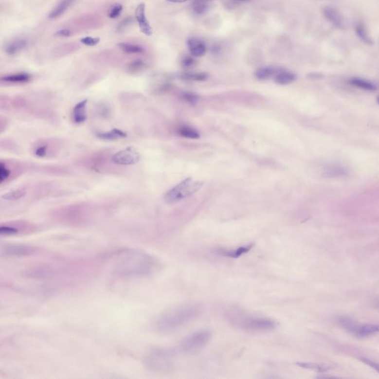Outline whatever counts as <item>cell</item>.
<instances>
[{
	"mask_svg": "<svg viewBox=\"0 0 379 379\" xmlns=\"http://www.w3.org/2000/svg\"><path fill=\"white\" fill-rule=\"evenodd\" d=\"M201 307L197 304H184L164 310L153 322V328L163 334L174 333L199 315Z\"/></svg>",
	"mask_w": 379,
	"mask_h": 379,
	"instance_id": "obj_1",
	"label": "cell"
},
{
	"mask_svg": "<svg viewBox=\"0 0 379 379\" xmlns=\"http://www.w3.org/2000/svg\"><path fill=\"white\" fill-rule=\"evenodd\" d=\"M156 267L154 259L150 255L137 251H129L119 261L117 272L123 276H136L150 274Z\"/></svg>",
	"mask_w": 379,
	"mask_h": 379,
	"instance_id": "obj_2",
	"label": "cell"
},
{
	"mask_svg": "<svg viewBox=\"0 0 379 379\" xmlns=\"http://www.w3.org/2000/svg\"><path fill=\"white\" fill-rule=\"evenodd\" d=\"M231 320L235 326L248 331H271L276 326V324L272 319L242 313H234Z\"/></svg>",
	"mask_w": 379,
	"mask_h": 379,
	"instance_id": "obj_3",
	"label": "cell"
},
{
	"mask_svg": "<svg viewBox=\"0 0 379 379\" xmlns=\"http://www.w3.org/2000/svg\"><path fill=\"white\" fill-rule=\"evenodd\" d=\"M201 185L202 183L199 181H193L191 179H187L170 190L164 196V201L167 204L178 202L194 194Z\"/></svg>",
	"mask_w": 379,
	"mask_h": 379,
	"instance_id": "obj_4",
	"label": "cell"
},
{
	"mask_svg": "<svg viewBox=\"0 0 379 379\" xmlns=\"http://www.w3.org/2000/svg\"><path fill=\"white\" fill-rule=\"evenodd\" d=\"M209 330H202L194 332L184 338L180 343V349L183 353L192 354L204 348L211 339Z\"/></svg>",
	"mask_w": 379,
	"mask_h": 379,
	"instance_id": "obj_5",
	"label": "cell"
},
{
	"mask_svg": "<svg viewBox=\"0 0 379 379\" xmlns=\"http://www.w3.org/2000/svg\"><path fill=\"white\" fill-rule=\"evenodd\" d=\"M171 356L168 350L156 349L151 350L146 356L147 367L153 370H162L171 365Z\"/></svg>",
	"mask_w": 379,
	"mask_h": 379,
	"instance_id": "obj_6",
	"label": "cell"
},
{
	"mask_svg": "<svg viewBox=\"0 0 379 379\" xmlns=\"http://www.w3.org/2000/svg\"><path fill=\"white\" fill-rule=\"evenodd\" d=\"M339 323L347 331L359 338L367 337L379 333V325H358L350 319L344 318L341 319Z\"/></svg>",
	"mask_w": 379,
	"mask_h": 379,
	"instance_id": "obj_7",
	"label": "cell"
},
{
	"mask_svg": "<svg viewBox=\"0 0 379 379\" xmlns=\"http://www.w3.org/2000/svg\"><path fill=\"white\" fill-rule=\"evenodd\" d=\"M140 160V154L134 147H128L113 155L112 161L119 165H131Z\"/></svg>",
	"mask_w": 379,
	"mask_h": 379,
	"instance_id": "obj_8",
	"label": "cell"
},
{
	"mask_svg": "<svg viewBox=\"0 0 379 379\" xmlns=\"http://www.w3.org/2000/svg\"><path fill=\"white\" fill-rule=\"evenodd\" d=\"M36 251V248L27 245H6L2 248V254L6 256H23L34 254Z\"/></svg>",
	"mask_w": 379,
	"mask_h": 379,
	"instance_id": "obj_9",
	"label": "cell"
},
{
	"mask_svg": "<svg viewBox=\"0 0 379 379\" xmlns=\"http://www.w3.org/2000/svg\"><path fill=\"white\" fill-rule=\"evenodd\" d=\"M136 19L137 20L140 31L145 34L146 36H151L153 34L151 26L145 15V5L144 3L140 4L136 9Z\"/></svg>",
	"mask_w": 379,
	"mask_h": 379,
	"instance_id": "obj_10",
	"label": "cell"
},
{
	"mask_svg": "<svg viewBox=\"0 0 379 379\" xmlns=\"http://www.w3.org/2000/svg\"><path fill=\"white\" fill-rule=\"evenodd\" d=\"M323 14L333 26L339 29H343L344 28V22L340 13L331 7H325L323 10Z\"/></svg>",
	"mask_w": 379,
	"mask_h": 379,
	"instance_id": "obj_11",
	"label": "cell"
},
{
	"mask_svg": "<svg viewBox=\"0 0 379 379\" xmlns=\"http://www.w3.org/2000/svg\"><path fill=\"white\" fill-rule=\"evenodd\" d=\"M96 137L99 140H106V141H113V140L123 139L127 136V133L119 129L113 128V130L108 132H97L96 133Z\"/></svg>",
	"mask_w": 379,
	"mask_h": 379,
	"instance_id": "obj_12",
	"label": "cell"
},
{
	"mask_svg": "<svg viewBox=\"0 0 379 379\" xmlns=\"http://www.w3.org/2000/svg\"><path fill=\"white\" fill-rule=\"evenodd\" d=\"M187 45H188L189 49H190L193 56L199 57V56H203L205 54V44L199 39H196V38L189 39Z\"/></svg>",
	"mask_w": 379,
	"mask_h": 379,
	"instance_id": "obj_13",
	"label": "cell"
},
{
	"mask_svg": "<svg viewBox=\"0 0 379 379\" xmlns=\"http://www.w3.org/2000/svg\"><path fill=\"white\" fill-rule=\"evenodd\" d=\"M87 100H83L76 105L73 108V119L76 123H82L86 120L85 108L87 105Z\"/></svg>",
	"mask_w": 379,
	"mask_h": 379,
	"instance_id": "obj_14",
	"label": "cell"
},
{
	"mask_svg": "<svg viewBox=\"0 0 379 379\" xmlns=\"http://www.w3.org/2000/svg\"><path fill=\"white\" fill-rule=\"evenodd\" d=\"M296 79V76L294 73L287 72V71H279L277 73H275V78H274L276 83L282 85H289L292 82H294Z\"/></svg>",
	"mask_w": 379,
	"mask_h": 379,
	"instance_id": "obj_15",
	"label": "cell"
},
{
	"mask_svg": "<svg viewBox=\"0 0 379 379\" xmlns=\"http://www.w3.org/2000/svg\"><path fill=\"white\" fill-rule=\"evenodd\" d=\"M324 174L326 177H339L344 176L347 173V170L342 166L338 164H329L324 168Z\"/></svg>",
	"mask_w": 379,
	"mask_h": 379,
	"instance_id": "obj_16",
	"label": "cell"
},
{
	"mask_svg": "<svg viewBox=\"0 0 379 379\" xmlns=\"http://www.w3.org/2000/svg\"><path fill=\"white\" fill-rule=\"evenodd\" d=\"M350 84L353 85L355 87L359 88V89H363V90H369V91H373L377 89L376 85H374L373 82H370V81L366 80V79H361V78L355 77L350 79Z\"/></svg>",
	"mask_w": 379,
	"mask_h": 379,
	"instance_id": "obj_17",
	"label": "cell"
},
{
	"mask_svg": "<svg viewBox=\"0 0 379 379\" xmlns=\"http://www.w3.org/2000/svg\"><path fill=\"white\" fill-rule=\"evenodd\" d=\"M74 2V0H62L57 6L51 11L49 14V17L51 19H55L56 17H59L62 15V14L67 11L70 5H72L73 2Z\"/></svg>",
	"mask_w": 379,
	"mask_h": 379,
	"instance_id": "obj_18",
	"label": "cell"
},
{
	"mask_svg": "<svg viewBox=\"0 0 379 379\" xmlns=\"http://www.w3.org/2000/svg\"><path fill=\"white\" fill-rule=\"evenodd\" d=\"M279 71L276 70L275 68L272 67H264V68H259L255 72V77L259 80H266L270 79L272 76L275 75Z\"/></svg>",
	"mask_w": 379,
	"mask_h": 379,
	"instance_id": "obj_19",
	"label": "cell"
},
{
	"mask_svg": "<svg viewBox=\"0 0 379 379\" xmlns=\"http://www.w3.org/2000/svg\"><path fill=\"white\" fill-rule=\"evenodd\" d=\"M27 45V42L25 40H17L11 42V44L7 46L6 52L8 54L14 55L18 53L21 50L25 48Z\"/></svg>",
	"mask_w": 379,
	"mask_h": 379,
	"instance_id": "obj_20",
	"label": "cell"
},
{
	"mask_svg": "<svg viewBox=\"0 0 379 379\" xmlns=\"http://www.w3.org/2000/svg\"><path fill=\"white\" fill-rule=\"evenodd\" d=\"M31 79V76L27 73H18V74L9 75V76H4L2 78V80L4 82H27Z\"/></svg>",
	"mask_w": 379,
	"mask_h": 379,
	"instance_id": "obj_21",
	"label": "cell"
},
{
	"mask_svg": "<svg viewBox=\"0 0 379 379\" xmlns=\"http://www.w3.org/2000/svg\"><path fill=\"white\" fill-rule=\"evenodd\" d=\"M118 46L127 54H142L144 51V49L142 47L133 44L120 43L118 45Z\"/></svg>",
	"mask_w": 379,
	"mask_h": 379,
	"instance_id": "obj_22",
	"label": "cell"
},
{
	"mask_svg": "<svg viewBox=\"0 0 379 379\" xmlns=\"http://www.w3.org/2000/svg\"><path fill=\"white\" fill-rule=\"evenodd\" d=\"M179 133L184 137L192 139V140H197L199 138V133L197 130L187 126L180 127Z\"/></svg>",
	"mask_w": 379,
	"mask_h": 379,
	"instance_id": "obj_23",
	"label": "cell"
},
{
	"mask_svg": "<svg viewBox=\"0 0 379 379\" xmlns=\"http://www.w3.org/2000/svg\"><path fill=\"white\" fill-rule=\"evenodd\" d=\"M252 245H248V246L242 247V248H238L235 251H225L223 252V254L227 256L232 257V258H238L240 255H242V254L248 253L250 250L252 248Z\"/></svg>",
	"mask_w": 379,
	"mask_h": 379,
	"instance_id": "obj_24",
	"label": "cell"
},
{
	"mask_svg": "<svg viewBox=\"0 0 379 379\" xmlns=\"http://www.w3.org/2000/svg\"><path fill=\"white\" fill-rule=\"evenodd\" d=\"M356 34L360 37L361 40L367 44H372L371 38L369 36L365 28L362 25H358L356 28Z\"/></svg>",
	"mask_w": 379,
	"mask_h": 379,
	"instance_id": "obj_25",
	"label": "cell"
},
{
	"mask_svg": "<svg viewBox=\"0 0 379 379\" xmlns=\"http://www.w3.org/2000/svg\"><path fill=\"white\" fill-rule=\"evenodd\" d=\"M25 194L26 193L23 190H17L6 193L2 196V199L5 200H17L25 197Z\"/></svg>",
	"mask_w": 379,
	"mask_h": 379,
	"instance_id": "obj_26",
	"label": "cell"
},
{
	"mask_svg": "<svg viewBox=\"0 0 379 379\" xmlns=\"http://www.w3.org/2000/svg\"><path fill=\"white\" fill-rule=\"evenodd\" d=\"M20 232V229L11 225H2L0 228V234L2 235H14Z\"/></svg>",
	"mask_w": 379,
	"mask_h": 379,
	"instance_id": "obj_27",
	"label": "cell"
},
{
	"mask_svg": "<svg viewBox=\"0 0 379 379\" xmlns=\"http://www.w3.org/2000/svg\"><path fill=\"white\" fill-rule=\"evenodd\" d=\"M208 6L204 1L197 0L193 5V11L197 14H203L208 11Z\"/></svg>",
	"mask_w": 379,
	"mask_h": 379,
	"instance_id": "obj_28",
	"label": "cell"
},
{
	"mask_svg": "<svg viewBox=\"0 0 379 379\" xmlns=\"http://www.w3.org/2000/svg\"><path fill=\"white\" fill-rule=\"evenodd\" d=\"M181 78L186 80L202 81L207 79V74L204 73H184Z\"/></svg>",
	"mask_w": 379,
	"mask_h": 379,
	"instance_id": "obj_29",
	"label": "cell"
},
{
	"mask_svg": "<svg viewBox=\"0 0 379 379\" xmlns=\"http://www.w3.org/2000/svg\"><path fill=\"white\" fill-rule=\"evenodd\" d=\"M123 9V5H120V4H115L111 7L110 11H109V17L111 19H116L120 16Z\"/></svg>",
	"mask_w": 379,
	"mask_h": 379,
	"instance_id": "obj_30",
	"label": "cell"
},
{
	"mask_svg": "<svg viewBox=\"0 0 379 379\" xmlns=\"http://www.w3.org/2000/svg\"><path fill=\"white\" fill-rule=\"evenodd\" d=\"M10 174H11L10 170L4 165L3 163H1V165H0V180H1V182L5 181L10 177Z\"/></svg>",
	"mask_w": 379,
	"mask_h": 379,
	"instance_id": "obj_31",
	"label": "cell"
},
{
	"mask_svg": "<svg viewBox=\"0 0 379 379\" xmlns=\"http://www.w3.org/2000/svg\"><path fill=\"white\" fill-rule=\"evenodd\" d=\"M299 365L302 367H305V368L312 369V370H316L319 372H325L327 370V368L325 367H322V366L316 364H307V363H302V364H299Z\"/></svg>",
	"mask_w": 379,
	"mask_h": 379,
	"instance_id": "obj_32",
	"label": "cell"
},
{
	"mask_svg": "<svg viewBox=\"0 0 379 379\" xmlns=\"http://www.w3.org/2000/svg\"><path fill=\"white\" fill-rule=\"evenodd\" d=\"M133 22V19L132 17H127L126 19H123L119 25H118L117 30L119 31H124L125 29L130 26Z\"/></svg>",
	"mask_w": 379,
	"mask_h": 379,
	"instance_id": "obj_33",
	"label": "cell"
},
{
	"mask_svg": "<svg viewBox=\"0 0 379 379\" xmlns=\"http://www.w3.org/2000/svg\"><path fill=\"white\" fill-rule=\"evenodd\" d=\"M81 42H82L84 45H88V46H95V45H96L98 43H99V38H93L90 37V36H86V37L81 39Z\"/></svg>",
	"mask_w": 379,
	"mask_h": 379,
	"instance_id": "obj_34",
	"label": "cell"
},
{
	"mask_svg": "<svg viewBox=\"0 0 379 379\" xmlns=\"http://www.w3.org/2000/svg\"><path fill=\"white\" fill-rule=\"evenodd\" d=\"M144 65V62H142V61H135L133 63L130 64V70L132 72H137V71L141 70Z\"/></svg>",
	"mask_w": 379,
	"mask_h": 379,
	"instance_id": "obj_35",
	"label": "cell"
},
{
	"mask_svg": "<svg viewBox=\"0 0 379 379\" xmlns=\"http://www.w3.org/2000/svg\"><path fill=\"white\" fill-rule=\"evenodd\" d=\"M361 361H362L363 362L365 363V364H368V365L370 366V367H371L372 368L374 369V370H376V371H377L378 373H379V364H376V363L373 362V361H372L369 360V359H361Z\"/></svg>",
	"mask_w": 379,
	"mask_h": 379,
	"instance_id": "obj_36",
	"label": "cell"
},
{
	"mask_svg": "<svg viewBox=\"0 0 379 379\" xmlns=\"http://www.w3.org/2000/svg\"><path fill=\"white\" fill-rule=\"evenodd\" d=\"M184 98L186 99V100L191 102V103H195V102H197V101L198 100V96H196V95L194 94V93H184Z\"/></svg>",
	"mask_w": 379,
	"mask_h": 379,
	"instance_id": "obj_37",
	"label": "cell"
},
{
	"mask_svg": "<svg viewBox=\"0 0 379 379\" xmlns=\"http://www.w3.org/2000/svg\"><path fill=\"white\" fill-rule=\"evenodd\" d=\"M47 153L46 147L45 146H40L36 148L35 151V154L39 157H44Z\"/></svg>",
	"mask_w": 379,
	"mask_h": 379,
	"instance_id": "obj_38",
	"label": "cell"
},
{
	"mask_svg": "<svg viewBox=\"0 0 379 379\" xmlns=\"http://www.w3.org/2000/svg\"><path fill=\"white\" fill-rule=\"evenodd\" d=\"M195 60L194 58L191 57V56H186L182 59V65L184 67H190L191 65H194Z\"/></svg>",
	"mask_w": 379,
	"mask_h": 379,
	"instance_id": "obj_39",
	"label": "cell"
},
{
	"mask_svg": "<svg viewBox=\"0 0 379 379\" xmlns=\"http://www.w3.org/2000/svg\"><path fill=\"white\" fill-rule=\"evenodd\" d=\"M71 32L69 30L63 29L56 32V36H68L70 35Z\"/></svg>",
	"mask_w": 379,
	"mask_h": 379,
	"instance_id": "obj_40",
	"label": "cell"
},
{
	"mask_svg": "<svg viewBox=\"0 0 379 379\" xmlns=\"http://www.w3.org/2000/svg\"><path fill=\"white\" fill-rule=\"evenodd\" d=\"M168 2H174V3H181V2H184L188 0H167Z\"/></svg>",
	"mask_w": 379,
	"mask_h": 379,
	"instance_id": "obj_41",
	"label": "cell"
},
{
	"mask_svg": "<svg viewBox=\"0 0 379 379\" xmlns=\"http://www.w3.org/2000/svg\"><path fill=\"white\" fill-rule=\"evenodd\" d=\"M233 1H234L235 2H237V3H242V2H248V1H249V0H233Z\"/></svg>",
	"mask_w": 379,
	"mask_h": 379,
	"instance_id": "obj_42",
	"label": "cell"
},
{
	"mask_svg": "<svg viewBox=\"0 0 379 379\" xmlns=\"http://www.w3.org/2000/svg\"><path fill=\"white\" fill-rule=\"evenodd\" d=\"M377 102H378V104L379 105V96H377Z\"/></svg>",
	"mask_w": 379,
	"mask_h": 379,
	"instance_id": "obj_43",
	"label": "cell"
},
{
	"mask_svg": "<svg viewBox=\"0 0 379 379\" xmlns=\"http://www.w3.org/2000/svg\"><path fill=\"white\" fill-rule=\"evenodd\" d=\"M200 1H204V2H206V1H208V0H200Z\"/></svg>",
	"mask_w": 379,
	"mask_h": 379,
	"instance_id": "obj_44",
	"label": "cell"
}]
</instances>
